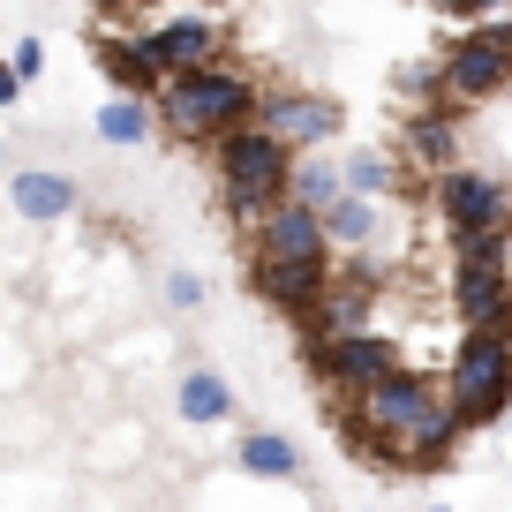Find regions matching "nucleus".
<instances>
[{"label":"nucleus","instance_id":"nucleus-19","mask_svg":"<svg viewBox=\"0 0 512 512\" xmlns=\"http://www.w3.org/2000/svg\"><path fill=\"white\" fill-rule=\"evenodd\" d=\"M234 460H241V475H264V482H302V445H294V437H279V430H249Z\"/></svg>","mask_w":512,"mask_h":512},{"label":"nucleus","instance_id":"nucleus-14","mask_svg":"<svg viewBox=\"0 0 512 512\" xmlns=\"http://www.w3.org/2000/svg\"><path fill=\"white\" fill-rule=\"evenodd\" d=\"M452 317L512 324V264H452Z\"/></svg>","mask_w":512,"mask_h":512},{"label":"nucleus","instance_id":"nucleus-2","mask_svg":"<svg viewBox=\"0 0 512 512\" xmlns=\"http://www.w3.org/2000/svg\"><path fill=\"white\" fill-rule=\"evenodd\" d=\"M256 106H264V91H256L234 61L174 68V76H166V91H159V128L174 136V144H196V151H204L211 136L256 121Z\"/></svg>","mask_w":512,"mask_h":512},{"label":"nucleus","instance_id":"nucleus-7","mask_svg":"<svg viewBox=\"0 0 512 512\" xmlns=\"http://www.w3.org/2000/svg\"><path fill=\"white\" fill-rule=\"evenodd\" d=\"M430 204L445 219V234H467V226H512V189L482 166H437L430 174Z\"/></svg>","mask_w":512,"mask_h":512},{"label":"nucleus","instance_id":"nucleus-26","mask_svg":"<svg viewBox=\"0 0 512 512\" xmlns=\"http://www.w3.org/2000/svg\"><path fill=\"white\" fill-rule=\"evenodd\" d=\"M8 68H16L23 83H38V68H46V46H38V38H23V46L8 53Z\"/></svg>","mask_w":512,"mask_h":512},{"label":"nucleus","instance_id":"nucleus-13","mask_svg":"<svg viewBox=\"0 0 512 512\" xmlns=\"http://www.w3.org/2000/svg\"><path fill=\"white\" fill-rule=\"evenodd\" d=\"M369 302H377V279H369V272H339V264H332V279L317 287V302H309L294 324H302V339H324V332H347V324H362Z\"/></svg>","mask_w":512,"mask_h":512},{"label":"nucleus","instance_id":"nucleus-17","mask_svg":"<svg viewBox=\"0 0 512 512\" xmlns=\"http://www.w3.org/2000/svg\"><path fill=\"white\" fill-rule=\"evenodd\" d=\"M407 166H422V174H437V166L460 159V121H452V106L437 98V106H422L415 121H407V144H400Z\"/></svg>","mask_w":512,"mask_h":512},{"label":"nucleus","instance_id":"nucleus-16","mask_svg":"<svg viewBox=\"0 0 512 512\" xmlns=\"http://www.w3.org/2000/svg\"><path fill=\"white\" fill-rule=\"evenodd\" d=\"M8 196H16L23 226H61L68 211L83 204V189L68 174H53V166H16V181H8Z\"/></svg>","mask_w":512,"mask_h":512},{"label":"nucleus","instance_id":"nucleus-28","mask_svg":"<svg viewBox=\"0 0 512 512\" xmlns=\"http://www.w3.org/2000/svg\"><path fill=\"white\" fill-rule=\"evenodd\" d=\"M98 16H136V8H144V0H91Z\"/></svg>","mask_w":512,"mask_h":512},{"label":"nucleus","instance_id":"nucleus-9","mask_svg":"<svg viewBox=\"0 0 512 512\" xmlns=\"http://www.w3.org/2000/svg\"><path fill=\"white\" fill-rule=\"evenodd\" d=\"M339 256H249V287L256 302H272L279 317H302L309 302H317V287L332 279Z\"/></svg>","mask_w":512,"mask_h":512},{"label":"nucleus","instance_id":"nucleus-10","mask_svg":"<svg viewBox=\"0 0 512 512\" xmlns=\"http://www.w3.org/2000/svg\"><path fill=\"white\" fill-rule=\"evenodd\" d=\"M256 121L272 128L287 151H324L339 136V106H332V98H317V91H264Z\"/></svg>","mask_w":512,"mask_h":512},{"label":"nucleus","instance_id":"nucleus-25","mask_svg":"<svg viewBox=\"0 0 512 512\" xmlns=\"http://www.w3.org/2000/svg\"><path fill=\"white\" fill-rule=\"evenodd\" d=\"M166 302H174V309H196V302H204V279H196V272H174V279H166Z\"/></svg>","mask_w":512,"mask_h":512},{"label":"nucleus","instance_id":"nucleus-23","mask_svg":"<svg viewBox=\"0 0 512 512\" xmlns=\"http://www.w3.org/2000/svg\"><path fill=\"white\" fill-rule=\"evenodd\" d=\"M339 166H347V189H362V196L400 189V151H354V159H339Z\"/></svg>","mask_w":512,"mask_h":512},{"label":"nucleus","instance_id":"nucleus-27","mask_svg":"<svg viewBox=\"0 0 512 512\" xmlns=\"http://www.w3.org/2000/svg\"><path fill=\"white\" fill-rule=\"evenodd\" d=\"M16 98H23V76H16L8 61H0V106H16Z\"/></svg>","mask_w":512,"mask_h":512},{"label":"nucleus","instance_id":"nucleus-20","mask_svg":"<svg viewBox=\"0 0 512 512\" xmlns=\"http://www.w3.org/2000/svg\"><path fill=\"white\" fill-rule=\"evenodd\" d=\"M324 234H332V249H339V256H354V249H377V196L347 189L332 211H324Z\"/></svg>","mask_w":512,"mask_h":512},{"label":"nucleus","instance_id":"nucleus-24","mask_svg":"<svg viewBox=\"0 0 512 512\" xmlns=\"http://www.w3.org/2000/svg\"><path fill=\"white\" fill-rule=\"evenodd\" d=\"M437 16H452V23H475V16H505L512 0H430Z\"/></svg>","mask_w":512,"mask_h":512},{"label":"nucleus","instance_id":"nucleus-8","mask_svg":"<svg viewBox=\"0 0 512 512\" xmlns=\"http://www.w3.org/2000/svg\"><path fill=\"white\" fill-rule=\"evenodd\" d=\"M249 256H339L332 234H324V211L302 204V196H272L249 226Z\"/></svg>","mask_w":512,"mask_h":512},{"label":"nucleus","instance_id":"nucleus-12","mask_svg":"<svg viewBox=\"0 0 512 512\" xmlns=\"http://www.w3.org/2000/svg\"><path fill=\"white\" fill-rule=\"evenodd\" d=\"M98 76H106L113 91H136V98H151V106H159V91H166V76H174V68L151 53V38L106 31V38H98Z\"/></svg>","mask_w":512,"mask_h":512},{"label":"nucleus","instance_id":"nucleus-29","mask_svg":"<svg viewBox=\"0 0 512 512\" xmlns=\"http://www.w3.org/2000/svg\"><path fill=\"white\" fill-rule=\"evenodd\" d=\"M0 159H8V151H0Z\"/></svg>","mask_w":512,"mask_h":512},{"label":"nucleus","instance_id":"nucleus-22","mask_svg":"<svg viewBox=\"0 0 512 512\" xmlns=\"http://www.w3.org/2000/svg\"><path fill=\"white\" fill-rule=\"evenodd\" d=\"M181 415L189 422H226L234 415V384H226L219 369H189V377H181Z\"/></svg>","mask_w":512,"mask_h":512},{"label":"nucleus","instance_id":"nucleus-15","mask_svg":"<svg viewBox=\"0 0 512 512\" xmlns=\"http://www.w3.org/2000/svg\"><path fill=\"white\" fill-rule=\"evenodd\" d=\"M460 437H467L460 407H452V400H437L430 415H422L415 430L400 437V460H392V467H407V475H430V467H452V452H460Z\"/></svg>","mask_w":512,"mask_h":512},{"label":"nucleus","instance_id":"nucleus-21","mask_svg":"<svg viewBox=\"0 0 512 512\" xmlns=\"http://www.w3.org/2000/svg\"><path fill=\"white\" fill-rule=\"evenodd\" d=\"M287 196H302V204L332 211L339 196H347V166H332V159H309V151H294V174H287Z\"/></svg>","mask_w":512,"mask_h":512},{"label":"nucleus","instance_id":"nucleus-18","mask_svg":"<svg viewBox=\"0 0 512 512\" xmlns=\"http://www.w3.org/2000/svg\"><path fill=\"white\" fill-rule=\"evenodd\" d=\"M151 136H159V106H151V98L113 91L106 106H98V144H113V151H144Z\"/></svg>","mask_w":512,"mask_h":512},{"label":"nucleus","instance_id":"nucleus-6","mask_svg":"<svg viewBox=\"0 0 512 512\" xmlns=\"http://www.w3.org/2000/svg\"><path fill=\"white\" fill-rule=\"evenodd\" d=\"M309 354V377L324 384V392H362V384H377L384 369H400V347L384 332H369V324H347V332H324V339H302Z\"/></svg>","mask_w":512,"mask_h":512},{"label":"nucleus","instance_id":"nucleus-4","mask_svg":"<svg viewBox=\"0 0 512 512\" xmlns=\"http://www.w3.org/2000/svg\"><path fill=\"white\" fill-rule=\"evenodd\" d=\"M445 400L467 430H490L512 407V324H460V347L445 369Z\"/></svg>","mask_w":512,"mask_h":512},{"label":"nucleus","instance_id":"nucleus-5","mask_svg":"<svg viewBox=\"0 0 512 512\" xmlns=\"http://www.w3.org/2000/svg\"><path fill=\"white\" fill-rule=\"evenodd\" d=\"M512 83V8L505 16H475L445 53H437V98L452 113L460 106H482Z\"/></svg>","mask_w":512,"mask_h":512},{"label":"nucleus","instance_id":"nucleus-3","mask_svg":"<svg viewBox=\"0 0 512 512\" xmlns=\"http://www.w3.org/2000/svg\"><path fill=\"white\" fill-rule=\"evenodd\" d=\"M211 181H219V211L249 234L256 211L272 204V196H287V174H294V151L279 144L264 121H241L226 128V136H211Z\"/></svg>","mask_w":512,"mask_h":512},{"label":"nucleus","instance_id":"nucleus-11","mask_svg":"<svg viewBox=\"0 0 512 512\" xmlns=\"http://www.w3.org/2000/svg\"><path fill=\"white\" fill-rule=\"evenodd\" d=\"M144 38H151V53H159L166 68H211V61H226V23L204 16V8H181V16L151 23Z\"/></svg>","mask_w":512,"mask_h":512},{"label":"nucleus","instance_id":"nucleus-1","mask_svg":"<svg viewBox=\"0 0 512 512\" xmlns=\"http://www.w3.org/2000/svg\"><path fill=\"white\" fill-rule=\"evenodd\" d=\"M445 400V384L430 377V369H384L377 384H362V392H347L339 400V430H347V445L362 452V460H377V467H392L400 460V437L415 430L430 407Z\"/></svg>","mask_w":512,"mask_h":512}]
</instances>
